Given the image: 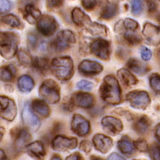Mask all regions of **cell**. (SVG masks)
<instances>
[{"instance_id": "obj_1", "label": "cell", "mask_w": 160, "mask_h": 160, "mask_svg": "<svg viewBox=\"0 0 160 160\" xmlns=\"http://www.w3.org/2000/svg\"><path fill=\"white\" fill-rule=\"evenodd\" d=\"M99 92L101 99L108 104L118 105L122 100V92L119 82L112 75H108L105 77Z\"/></svg>"}, {"instance_id": "obj_2", "label": "cell", "mask_w": 160, "mask_h": 160, "mask_svg": "<svg viewBox=\"0 0 160 160\" xmlns=\"http://www.w3.org/2000/svg\"><path fill=\"white\" fill-rule=\"evenodd\" d=\"M50 68L54 76L61 81L70 80L74 73L73 61L68 56L53 58L51 63Z\"/></svg>"}, {"instance_id": "obj_3", "label": "cell", "mask_w": 160, "mask_h": 160, "mask_svg": "<svg viewBox=\"0 0 160 160\" xmlns=\"http://www.w3.org/2000/svg\"><path fill=\"white\" fill-rule=\"evenodd\" d=\"M19 37L13 32H0V54L5 59H11L18 52Z\"/></svg>"}, {"instance_id": "obj_4", "label": "cell", "mask_w": 160, "mask_h": 160, "mask_svg": "<svg viewBox=\"0 0 160 160\" xmlns=\"http://www.w3.org/2000/svg\"><path fill=\"white\" fill-rule=\"evenodd\" d=\"M39 95L44 101L56 104L61 98L60 88L57 82L53 80H46L39 87Z\"/></svg>"}, {"instance_id": "obj_5", "label": "cell", "mask_w": 160, "mask_h": 160, "mask_svg": "<svg viewBox=\"0 0 160 160\" xmlns=\"http://www.w3.org/2000/svg\"><path fill=\"white\" fill-rule=\"evenodd\" d=\"M76 42V37L71 30L61 31L51 42V47L56 52H63L68 50Z\"/></svg>"}, {"instance_id": "obj_6", "label": "cell", "mask_w": 160, "mask_h": 160, "mask_svg": "<svg viewBox=\"0 0 160 160\" xmlns=\"http://www.w3.org/2000/svg\"><path fill=\"white\" fill-rule=\"evenodd\" d=\"M126 100L130 103L131 107L138 110H145L151 102L148 92L140 90H132L128 92L126 95Z\"/></svg>"}, {"instance_id": "obj_7", "label": "cell", "mask_w": 160, "mask_h": 160, "mask_svg": "<svg viewBox=\"0 0 160 160\" xmlns=\"http://www.w3.org/2000/svg\"><path fill=\"white\" fill-rule=\"evenodd\" d=\"M17 114L16 103L12 99L0 95V116L9 122L14 120Z\"/></svg>"}, {"instance_id": "obj_8", "label": "cell", "mask_w": 160, "mask_h": 160, "mask_svg": "<svg viewBox=\"0 0 160 160\" xmlns=\"http://www.w3.org/2000/svg\"><path fill=\"white\" fill-rule=\"evenodd\" d=\"M90 50L98 58L107 61L110 56V43L103 38H97L90 43Z\"/></svg>"}, {"instance_id": "obj_9", "label": "cell", "mask_w": 160, "mask_h": 160, "mask_svg": "<svg viewBox=\"0 0 160 160\" xmlns=\"http://www.w3.org/2000/svg\"><path fill=\"white\" fill-rule=\"evenodd\" d=\"M142 36L144 41L149 45H160V27L150 22H146L143 26Z\"/></svg>"}, {"instance_id": "obj_10", "label": "cell", "mask_w": 160, "mask_h": 160, "mask_svg": "<svg viewBox=\"0 0 160 160\" xmlns=\"http://www.w3.org/2000/svg\"><path fill=\"white\" fill-rule=\"evenodd\" d=\"M37 24L39 33L46 37L52 36L58 28V23L55 18L50 15H43Z\"/></svg>"}, {"instance_id": "obj_11", "label": "cell", "mask_w": 160, "mask_h": 160, "mask_svg": "<svg viewBox=\"0 0 160 160\" xmlns=\"http://www.w3.org/2000/svg\"><path fill=\"white\" fill-rule=\"evenodd\" d=\"M51 146L53 150L58 152H65L77 148L78 140L75 138L58 135L55 137L51 142Z\"/></svg>"}, {"instance_id": "obj_12", "label": "cell", "mask_w": 160, "mask_h": 160, "mask_svg": "<svg viewBox=\"0 0 160 160\" xmlns=\"http://www.w3.org/2000/svg\"><path fill=\"white\" fill-rule=\"evenodd\" d=\"M71 130L77 135L85 137L90 133V124L83 116L75 114L71 121Z\"/></svg>"}, {"instance_id": "obj_13", "label": "cell", "mask_w": 160, "mask_h": 160, "mask_svg": "<svg viewBox=\"0 0 160 160\" xmlns=\"http://www.w3.org/2000/svg\"><path fill=\"white\" fill-rule=\"evenodd\" d=\"M23 122L32 131H37L41 127V122L38 118L33 112L32 107L29 103H26L22 110Z\"/></svg>"}, {"instance_id": "obj_14", "label": "cell", "mask_w": 160, "mask_h": 160, "mask_svg": "<svg viewBox=\"0 0 160 160\" xmlns=\"http://www.w3.org/2000/svg\"><path fill=\"white\" fill-rule=\"evenodd\" d=\"M71 102L79 108H91L94 105L95 98L89 92H78L72 95Z\"/></svg>"}, {"instance_id": "obj_15", "label": "cell", "mask_w": 160, "mask_h": 160, "mask_svg": "<svg viewBox=\"0 0 160 160\" xmlns=\"http://www.w3.org/2000/svg\"><path fill=\"white\" fill-rule=\"evenodd\" d=\"M79 72L84 76H95L103 71V66L100 63L91 60H83L78 66Z\"/></svg>"}, {"instance_id": "obj_16", "label": "cell", "mask_w": 160, "mask_h": 160, "mask_svg": "<svg viewBox=\"0 0 160 160\" xmlns=\"http://www.w3.org/2000/svg\"><path fill=\"white\" fill-rule=\"evenodd\" d=\"M101 124L105 130L112 135L119 134L123 129L122 121L112 116H105L102 119Z\"/></svg>"}, {"instance_id": "obj_17", "label": "cell", "mask_w": 160, "mask_h": 160, "mask_svg": "<svg viewBox=\"0 0 160 160\" xmlns=\"http://www.w3.org/2000/svg\"><path fill=\"white\" fill-rule=\"evenodd\" d=\"M92 144L98 151L106 154L113 146L112 140L109 137L102 134H96L92 138Z\"/></svg>"}, {"instance_id": "obj_18", "label": "cell", "mask_w": 160, "mask_h": 160, "mask_svg": "<svg viewBox=\"0 0 160 160\" xmlns=\"http://www.w3.org/2000/svg\"><path fill=\"white\" fill-rule=\"evenodd\" d=\"M27 153L37 160H43L46 154V152L43 144L39 141H35L28 144L26 147Z\"/></svg>"}, {"instance_id": "obj_19", "label": "cell", "mask_w": 160, "mask_h": 160, "mask_svg": "<svg viewBox=\"0 0 160 160\" xmlns=\"http://www.w3.org/2000/svg\"><path fill=\"white\" fill-rule=\"evenodd\" d=\"M32 140V137L25 129H20L18 130L17 135L14 139V147L17 151H21L23 149H26L29 142Z\"/></svg>"}, {"instance_id": "obj_20", "label": "cell", "mask_w": 160, "mask_h": 160, "mask_svg": "<svg viewBox=\"0 0 160 160\" xmlns=\"http://www.w3.org/2000/svg\"><path fill=\"white\" fill-rule=\"evenodd\" d=\"M24 10V12L23 16H24V19L31 24H37L42 17L40 10L36 8L32 4L25 6Z\"/></svg>"}, {"instance_id": "obj_21", "label": "cell", "mask_w": 160, "mask_h": 160, "mask_svg": "<svg viewBox=\"0 0 160 160\" xmlns=\"http://www.w3.org/2000/svg\"><path fill=\"white\" fill-rule=\"evenodd\" d=\"M71 17L73 22L79 27L86 28L88 25L92 22L89 16H88L86 13L82 12L78 7H76L73 9L71 13Z\"/></svg>"}, {"instance_id": "obj_22", "label": "cell", "mask_w": 160, "mask_h": 160, "mask_svg": "<svg viewBox=\"0 0 160 160\" xmlns=\"http://www.w3.org/2000/svg\"><path fill=\"white\" fill-rule=\"evenodd\" d=\"M118 78L125 86H135L138 82V80L131 72L126 68H121L117 72Z\"/></svg>"}, {"instance_id": "obj_23", "label": "cell", "mask_w": 160, "mask_h": 160, "mask_svg": "<svg viewBox=\"0 0 160 160\" xmlns=\"http://www.w3.org/2000/svg\"><path fill=\"white\" fill-rule=\"evenodd\" d=\"M128 67L132 71L140 76H144L149 71V68L148 65L143 63L142 62L136 58H131L128 61Z\"/></svg>"}, {"instance_id": "obj_24", "label": "cell", "mask_w": 160, "mask_h": 160, "mask_svg": "<svg viewBox=\"0 0 160 160\" xmlns=\"http://www.w3.org/2000/svg\"><path fill=\"white\" fill-rule=\"evenodd\" d=\"M32 110L38 115L43 118H48L50 115L51 110L44 100L36 99L33 100L32 104Z\"/></svg>"}, {"instance_id": "obj_25", "label": "cell", "mask_w": 160, "mask_h": 160, "mask_svg": "<svg viewBox=\"0 0 160 160\" xmlns=\"http://www.w3.org/2000/svg\"><path fill=\"white\" fill-rule=\"evenodd\" d=\"M151 125V122L147 116H141L133 124V129L140 135L145 134Z\"/></svg>"}, {"instance_id": "obj_26", "label": "cell", "mask_w": 160, "mask_h": 160, "mask_svg": "<svg viewBox=\"0 0 160 160\" xmlns=\"http://www.w3.org/2000/svg\"><path fill=\"white\" fill-rule=\"evenodd\" d=\"M118 148L122 154L130 156L133 154L135 151L134 144L132 143L130 138L127 136H123L118 142Z\"/></svg>"}, {"instance_id": "obj_27", "label": "cell", "mask_w": 160, "mask_h": 160, "mask_svg": "<svg viewBox=\"0 0 160 160\" xmlns=\"http://www.w3.org/2000/svg\"><path fill=\"white\" fill-rule=\"evenodd\" d=\"M17 86L20 91L23 92H29L34 87V81L31 76L24 75L18 79Z\"/></svg>"}, {"instance_id": "obj_28", "label": "cell", "mask_w": 160, "mask_h": 160, "mask_svg": "<svg viewBox=\"0 0 160 160\" xmlns=\"http://www.w3.org/2000/svg\"><path fill=\"white\" fill-rule=\"evenodd\" d=\"M86 29L92 36H102L106 37L108 35V28L105 25L96 22H91L87 26Z\"/></svg>"}, {"instance_id": "obj_29", "label": "cell", "mask_w": 160, "mask_h": 160, "mask_svg": "<svg viewBox=\"0 0 160 160\" xmlns=\"http://www.w3.org/2000/svg\"><path fill=\"white\" fill-rule=\"evenodd\" d=\"M16 68L12 65L2 66L0 68V80L4 82H9L16 76Z\"/></svg>"}, {"instance_id": "obj_30", "label": "cell", "mask_w": 160, "mask_h": 160, "mask_svg": "<svg viewBox=\"0 0 160 160\" xmlns=\"http://www.w3.org/2000/svg\"><path fill=\"white\" fill-rule=\"evenodd\" d=\"M2 22H3L4 24H6L12 28L15 29H22L24 27V24L21 22V20L17 16L14 14H7L5 16L2 17L1 19Z\"/></svg>"}, {"instance_id": "obj_31", "label": "cell", "mask_w": 160, "mask_h": 160, "mask_svg": "<svg viewBox=\"0 0 160 160\" xmlns=\"http://www.w3.org/2000/svg\"><path fill=\"white\" fill-rule=\"evenodd\" d=\"M118 13V6L115 3H108L105 5L104 9L100 15L102 19L108 20L115 17Z\"/></svg>"}, {"instance_id": "obj_32", "label": "cell", "mask_w": 160, "mask_h": 160, "mask_svg": "<svg viewBox=\"0 0 160 160\" xmlns=\"http://www.w3.org/2000/svg\"><path fill=\"white\" fill-rule=\"evenodd\" d=\"M17 58L19 63L24 66H32L33 59L31 57L30 55L25 51L20 50L17 52Z\"/></svg>"}, {"instance_id": "obj_33", "label": "cell", "mask_w": 160, "mask_h": 160, "mask_svg": "<svg viewBox=\"0 0 160 160\" xmlns=\"http://www.w3.org/2000/svg\"><path fill=\"white\" fill-rule=\"evenodd\" d=\"M32 66L35 68L37 71H45L48 68V61L46 58L37 57L33 59Z\"/></svg>"}, {"instance_id": "obj_34", "label": "cell", "mask_w": 160, "mask_h": 160, "mask_svg": "<svg viewBox=\"0 0 160 160\" xmlns=\"http://www.w3.org/2000/svg\"><path fill=\"white\" fill-rule=\"evenodd\" d=\"M124 38L132 46L138 45L142 41V38L140 36L131 31H127L124 33Z\"/></svg>"}, {"instance_id": "obj_35", "label": "cell", "mask_w": 160, "mask_h": 160, "mask_svg": "<svg viewBox=\"0 0 160 160\" xmlns=\"http://www.w3.org/2000/svg\"><path fill=\"white\" fill-rule=\"evenodd\" d=\"M149 85L151 88L157 94H160V75L158 73H153L149 76Z\"/></svg>"}, {"instance_id": "obj_36", "label": "cell", "mask_w": 160, "mask_h": 160, "mask_svg": "<svg viewBox=\"0 0 160 160\" xmlns=\"http://www.w3.org/2000/svg\"><path fill=\"white\" fill-rule=\"evenodd\" d=\"M122 24L128 31H131V32H135L139 28L138 22L130 18H125L123 20Z\"/></svg>"}, {"instance_id": "obj_37", "label": "cell", "mask_w": 160, "mask_h": 160, "mask_svg": "<svg viewBox=\"0 0 160 160\" xmlns=\"http://www.w3.org/2000/svg\"><path fill=\"white\" fill-rule=\"evenodd\" d=\"M134 147L136 148L140 152H145L149 150V145L146 140H142V139H140L134 142Z\"/></svg>"}, {"instance_id": "obj_38", "label": "cell", "mask_w": 160, "mask_h": 160, "mask_svg": "<svg viewBox=\"0 0 160 160\" xmlns=\"http://www.w3.org/2000/svg\"><path fill=\"white\" fill-rule=\"evenodd\" d=\"M132 11L133 14L139 15L142 11V0H132Z\"/></svg>"}, {"instance_id": "obj_39", "label": "cell", "mask_w": 160, "mask_h": 160, "mask_svg": "<svg viewBox=\"0 0 160 160\" xmlns=\"http://www.w3.org/2000/svg\"><path fill=\"white\" fill-rule=\"evenodd\" d=\"M149 154L152 160H160V145L153 144L149 149Z\"/></svg>"}, {"instance_id": "obj_40", "label": "cell", "mask_w": 160, "mask_h": 160, "mask_svg": "<svg viewBox=\"0 0 160 160\" xmlns=\"http://www.w3.org/2000/svg\"><path fill=\"white\" fill-rule=\"evenodd\" d=\"M94 85L92 82L90 81H86V80H82V81H79L77 83V88L78 89L82 90H86V91H89L93 88Z\"/></svg>"}, {"instance_id": "obj_41", "label": "cell", "mask_w": 160, "mask_h": 160, "mask_svg": "<svg viewBox=\"0 0 160 160\" xmlns=\"http://www.w3.org/2000/svg\"><path fill=\"white\" fill-rule=\"evenodd\" d=\"M140 56L141 58L143 59V61H148L152 58V51L146 46H142L140 48Z\"/></svg>"}, {"instance_id": "obj_42", "label": "cell", "mask_w": 160, "mask_h": 160, "mask_svg": "<svg viewBox=\"0 0 160 160\" xmlns=\"http://www.w3.org/2000/svg\"><path fill=\"white\" fill-rule=\"evenodd\" d=\"M27 40H28V45H29V46L31 48L33 49V48L37 47V43H38V38L35 33H30L28 35Z\"/></svg>"}, {"instance_id": "obj_43", "label": "cell", "mask_w": 160, "mask_h": 160, "mask_svg": "<svg viewBox=\"0 0 160 160\" xmlns=\"http://www.w3.org/2000/svg\"><path fill=\"white\" fill-rule=\"evenodd\" d=\"M12 4L9 0H0V13H5L11 9Z\"/></svg>"}, {"instance_id": "obj_44", "label": "cell", "mask_w": 160, "mask_h": 160, "mask_svg": "<svg viewBox=\"0 0 160 160\" xmlns=\"http://www.w3.org/2000/svg\"><path fill=\"white\" fill-rule=\"evenodd\" d=\"M63 4V0H46V5L49 9L61 7Z\"/></svg>"}, {"instance_id": "obj_45", "label": "cell", "mask_w": 160, "mask_h": 160, "mask_svg": "<svg viewBox=\"0 0 160 160\" xmlns=\"http://www.w3.org/2000/svg\"><path fill=\"white\" fill-rule=\"evenodd\" d=\"M81 2L82 7L87 10L93 9L97 5L95 0H82Z\"/></svg>"}, {"instance_id": "obj_46", "label": "cell", "mask_w": 160, "mask_h": 160, "mask_svg": "<svg viewBox=\"0 0 160 160\" xmlns=\"http://www.w3.org/2000/svg\"><path fill=\"white\" fill-rule=\"evenodd\" d=\"M80 149L86 153H89L92 150V144L88 140H83L80 144Z\"/></svg>"}, {"instance_id": "obj_47", "label": "cell", "mask_w": 160, "mask_h": 160, "mask_svg": "<svg viewBox=\"0 0 160 160\" xmlns=\"http://www.w3.org/2000/svg\"><path fill=\"white\" fill-rule=\"evenodd\" d=\"M66 160H84V159L79 152H75L67 157Z\"/></svg>"}, {"instance_id": "obj_48", "label": "cell", "mask_w": 160, "mask_h": 160, "mask_svg": "<svg viewBox=\"0 0 160 160\" xmlns=\"http://www.w3.org/2000/svg\"><path fill=\"white\" fill-rule=\"evenodd\" d=\"M108 160H125L123 157L118 153H112L108 158Z\"/></svg>"}, {"instance_id": "obj_49", "label": "cell", "mask_w": 160, "mask_h": 160, "mask_svg": "<svg viewBox=\"0 0 160 160\" xmlns=\"http://www.w3.org/2000/svg\"><path fill=\"white\" fill-rule=\"evenodd\" d=\"M154 135H155L157 140L160 142V123L157 124L156 125L155 129H154Z\"/></svg>"}, {"instance_id": "obj_50", "label": "cell", "mask_w": 160, "mask_h": 160, "mask_svg": "<svg viewBox=\"0 0 160 160\" xmlns=\"http://www.w3.org/2000/svg\"><path fill=\"white\" fill-rule=\"evenodd\" d=\"M37 1L38 0H19L20 4L24 5V7L29 4L33 5V4H34L35 2H37Z\"/></svg>"}, {"instance_id": "obj_51", "label": "cell", "mask_w": 160, "mask_h": 160, "mask_svg": "<svg viewBox=\"0 0 160 160\" xmlns=\"http://www.w3.org/2000/svg\"><path fill=\"white\" fill-rule=\"evenodd\" d=\"M148 9L149 11H154V10L156 9L157 8L156 4L154 3V2H152V0H148Z\"/></svg>"}, {"instance_id": "obj_52", "label": "cell", "mask_w": 160, "mask_h": 160, "mask_svg": "<svg viewBox=\"0 0 160 160\" xmlns=\"http://www.w3.org/2000/svg\"><path fill=\"white\" fill-rule=\"evenodd\" d=\"M0 160H9L5 154L4 150L0 149Z\"/></svg>"}, {"instance_id": "obj_53", "label": "cell", "mask_w": 160, "mask_h": 160, "mask_svg": "<svg viewBox=\"0 0 160 160\" xmlns=\"http://www.w3.org/2000/svg\"><path fill=\"white\" fill-rule=\"evenodd\" d=\"M4 132L5 130L2 127V126H0V141L2 140V138H3L4 135Z\"/></svg>"}, {"instance_id": "obj_54", "label": "cell", "mask_w": 160, "mask_h": 160, "mask_svg": "<svg viewBox=\"0 0 160 160\" xmlns=\"http://www.w3.org/2000/svg\"><path fill=\"white\" fill-rule=\"evenodd\" d=\"M95 2H96V4H99V5H102V4H108V0H95Z\"/></svg>"}, {"instance_id": "obj_55", "label": "cell", "mask_w": 160, "mask_h": 160, "mask_svg": "<svg viewBox=\"0 0 160 160\" xmlns=\"http://www.w3.org/2000/svg\"><path fill=\"white\" fill-rule=\"evenodd\" d=\"M90 160H103V159L102 158H100V157H99L92 155L90 157Z\"/></svg>"}, {"instance_id": "obj_56", "label": "cell", "mask_w": 160, "mask_h": 160, "mask_svg": "<svg viewBox=\"0 0 160 160\" xmlns=\"http://www.w3.org/2000/svg\"><path fill=\"white\" fill-rule=\"evenodd\" d=\"M51 160H62L61 158L58 155H54L52 158H51Z\"/></svg>"}, {"instance_id": "obj_57", "label": "cell", "mask_w": 160, "mask_h": 160, "mask_svg": "<svg viewBox=\"0 0 160 160\" xmlns=\"http://www.w3.org/2000/svg\"><path fill=\"white\" fill-rule=\"evenodd\" d=\"M159 62H160V51H159Z\"/></svg>"}, {"instance_id": "obj_58", "label": "cell", "mask_w": 160, "mask_h": 160, "mask_svg": "<svg viewBox=\"0 0 160 160\" xmlns=\"http://www.w3.org/2000/svg\"><path fill=\"white\" fill-rule=\"evenodd\" d=\"M134 160H138V159H134Z\"/></svg>"}]
</instances>
